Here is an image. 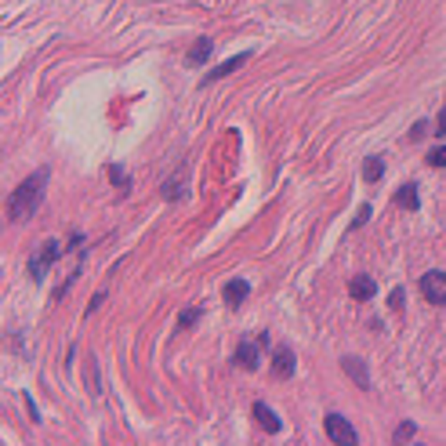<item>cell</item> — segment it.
<instances>
[{"label":"cell","mask_w":446,"mask_h":446,"mask_svg":"<svg viewBox=\"0 0 446 446\" xmlns=\"http://www.w3.org/2000/svg\"><path fill=\"white\" fill-rule=\"evenodd\" d=\"M83 377H91V392L98 396V367H95V356H88V374Z\"/></svg>","instance_id":"18"},{"label":"cell","mask_w":446,"mask_h":446,"mask_svg":"<svg viewBox=\"0 0 446 446\" xmlns=\"http://www.w3.org/2000/svg\"><path fill=\"white\" fill-rule=\"evenodd\" d=\"M432 135H446V105L439 109V116H435V131Z\"/></svg>","instance_id":"20"},{"label":"cell","mask_w":446,"mask_h":446,"mask_svg":"<svg viewBox=\"0 0 446 446\" xmlns=\"http://www.w3.org/2000/svg\"><path fill=\"white\" fill-rule=\"evenodd\" d=\"M342 367H345V374L356 381L359 388H370V374H367V367H363V359H356V356H345V359H342Z\"/></svg>","instance_id":"7"},{"label":"cell","mask_w":446,"mask_h":446,"mask_svg":"<svg viewBox=\"0 0 446 446\" xmlns=\"http://www.w3.org/2000/svg\"><path fill=\"white\" fill-rule=\"evenodd\" d=\"M102 302H105V290H98V294H95V297H91V305H88V312H95V309H98V305H102Z\"/></svg>","instance_id":"24"},{"label":"cell","mask_w":446,"mask_h":446,"mask_svg":"<svg viewBox=\"0 0 446 446\" xmlns=\"http://www.w3.org/2000/svg\"><path fill=\"white\" fill-rule=\"evenodd\" d=\"M247 294H250V287H247V280H229L225 283V290H222V297H225V305H243L247 302Z\"/></svg>","instance_id":"9"},{"label":"cell","mask_w":446,"mask_h":446,"mask_svg":"<svg viewBox=\"0 0 446 446\" xmlns=\"http://www.w3.org/2000/svg\"><path fill=\"white\" fill-rule=\"evenodd\" d=\"M210 51H215V44H210V40L203 36V40H196V44H193V51L185 55V62H189V66H200V62L210 58Z\"/></svg>","instance_id":"12"},{"label":"cell","mask_w":446,"mask_h":446,"mask_svg":"<svg viewBox=\"0 0 446 446\" xmlns=\"http://www.w3.org/2000/svg\"><path fill=\"white\" fill-rule=\"evenodd\" d=\"M414 435V424L407 421V424H399V432H396V439H410Z\"/></svg>","instance_id":"22"},{"label":"cell","mask_w":446,"mask_h":446,"mask_svg":"<svg viewBox=\"0 0 446 446\" xmlns=\"http://www.w3.org/2000/svg\"><path fill=\"white\" fill-rule=\"evenodd\" d=\"M254 417H258V424H262L265 432H280V428H283V421L276 417V414L265 407V403H254Z\"/></svg>","instance_id":"10"},{"label":"cell","mask_w":446,"mask_h":446,"mask_svg":"<svg viewBox=\"0 0 446 446\" xmlns=\"http://www.w3.org/2000/svg\"><path fill=\"white\" fill-rule=\"evenodd\" d=\"M367 218H370V207L363 203V207H359V215H356V222H352V229H359V225H363Z\"/></svg>","instance_id":"21"},{"label":"cell","mask_w":446,"mask_h":446,"mask_svg":"<svg viewBox=\"0 0 446 446\" xmlns=\"http://www.w3.org/2000/svg\"><path fill=\"white\" fill-rule=\"evenodd\" d=\"M200 316H203V309H200V305H189V309H182V316H178L175 330H178V334H182V330H189V327H193V323L200 320Z\"/></svg>","instance_id":"14"},{"label":"cell","mask_w":446,"mask_h":446,"mask_svg":"<svg viewBox=\"0 0 446 446\" xmlns=\"http://www.w3.org/2000/svg\"><path fill=\"white\" fill-rule=\"evenodd\" d=\"M349 294L356 297V302H370V297L377 294V283L370 280V276H352V283H349Z\"/></svg>","instance_id":"8"},{"label":"cell","mask_w":446,"mask_h":446,"mask_svg":"<svg viewBox=\"0 0 446 446\" xmlns=\"http://www.w3.org/2000/svg\"><path fill=\"white\" fill-rule=\"evenodd\" d=\"M58 254H62V243H58V240H44V243L36 247V254L29 258V276H33V280H44L48 265L58 262Z\"/></svg>","instance_id":"2"},{"label":"cell","mask_w":446,"mask_h":446,"mask_svg":"<svg viewBox=\"0 0 446 446\" xmlns=\"http://www.w3.org/2000/svg\"><path fill=\"white\" fill-rule=\"evenodd\" d=\"M428 163L432 167H446V145H435L432 153H428Z\"/></svg>","instance_id":"17"},{"label":"cell","mask_w":446,"mask_h":446,"mask_svg":"<svg viewBox=\"0 0 446 446\" xmlns=\"http://www.w3.org/2000/svg\"><path fill=\"white\" fill-rule=\"evenodd\" d=\"M272 374L276 377H290L294 374V352L287 345H280V349L272 352Z\"/></svg>","instance_id":"6"},{"label":"cell","mask_w":446,"mask_h":446,"mask_svg":"<svg viewBox=\"0 0 446 446\" xmlns=\"http://www.w3.org/2000/svg\"><path fill=\"white\" fill-rule=\"evenodd\" d=\"M247 58H250V55H232L229 62H222V66H218L215 73H207V76H203V83H210V80H222V76H229V73H236Z\"/></svg>","instance_id":"11"},{"label":"cell","mask_w":446,"mask_h":446,"mask_svg":"<svg viewBox=\"0 0 446 446\" xmlns=\"http://www.w3.org/2000/svg\"><path fill=\"white\" fill-rule=\"evenodd\" d=\"M323 428H327V435H330V442H342V446H356L359 442V435H356V428L342 417V414H327V421H323Z\"/></svg>","instance_id":"4"},{"label":"cell","mask_w":446,"mask_h":446,"mask_svg":"<svg viewBox=\"0 0 446 446\" xmlns=\"http://www.w3.org/2000/svg\"><path fill=\"white\" fill-rule=\"evenodd\" d=\"M44 189H48V167H40V171H33V175L11 193V200H8V218H11V222L33 218L36 207H40V200H44Z\"/></svg>","instance_id":"1"},{"label":"cell","mask_w":446,"mask_h":446,"mask_svg":"<svg viewBox=\"0 0 446 446\" xmlns=\"http://www.w3.org/2000/svg\"><path fill=\"white\" fill-rule=\"evenodd\" d=\"M381 175H385V163H381V156H370V160L363 163V178H367V182H377Z\"/></svg>","instance_id":"15"},{"label":"cell","mask_w":446,"mask_h":446,"mask_svg":"<svg viewBox=\"0 0 446 446\" xmlns=\"http://www.w3.org/2000/svg\"><path fill=\"white\" fill-rule=\"evenodd\" d=\"M424 135H432V127L424 123V120H417V123L410 127V142H417V138H424Z\"/></svg>","instance_id":"19"},{"label":"cell","mask_w":446,"mask_h":446,"mask_svg":"<svg viewBox=\"0 0 446 446\" xmlns=\"http://www.w3.org/2000/svg\"><path fill=\"white\" fill-rule=\"evenodd\" d=\"M396 203H399L403 210H417V207H421V200H417V185H403L399 193H396Z\"/></svg>","instance_id":"13"},{"label":"cell","mask_w":446,"mask_h":446,"mask_svg":"<svg viewBox=\"0 0 446 446\" xmlns=\"http://www.w3.org/2000/svg\"><path fill=\"white\" fill-rule=\"evenodd\" d=\"M236 363H240L243 370H258V363H262V342H240Z\"/></svg>","instance_id":"5"},{"label":"cell","mask_w":446,"mask_h":446,"mask_svg":"<svg viewBox=\"0 0 446 446\" xmlns=\"http://www.w3.org/2000/svg\"><path fill=\"white\" fill-rule=\"evenodd\" d=\"M109 178H113V185H120V196H127V189H131V178H127L120 167H109Z\"/></svg>","instance_id":"16"},{"label":"cell","mask_w":446,"mask_h":446,"mask_svg":"<svg viewBox=\"0 0 446 446\" xmlns=\"http://www.w3.org/2000/svg\"><path fill=\"white\" fill-rule=\"evenodd\" d=\"M388 305H392V309H403V290H392V297H388Z\"/></svg>","instance_id":"23"},{"label":"cell","mask_w":446,"mask_h":446,"mask_svg":"<svg viewBox=\"0 0 446 446\" xmlns=\"http://www.w3.org/2000/svg\"><path fill=\"white\" fill-rule=\"evenodd\" d=\"M421 294H424V302H432V305H446V272L442 269L424 272L421 276Z\"/></svg>","instance_id":"3"}]
</instances>
